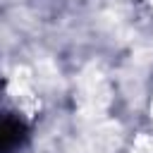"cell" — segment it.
Masks as SVG:
<instances>
[{"label":"cell","mask_w":153,"mask_h":153,"mask_svg":"<svg viewBox=\"0 0 153 153\" xmlns=\"http://www.w3.org/2000/svg\"><path fill=\"white\" fill-rule=\"evenodd\" d=\"M24 127L17 117H0V153H10L22 143Z\"/></svg>","instance_id":"obj_1"}]
</instances>
